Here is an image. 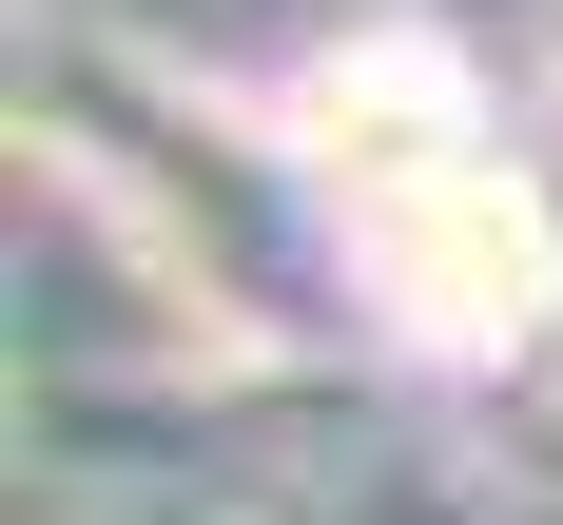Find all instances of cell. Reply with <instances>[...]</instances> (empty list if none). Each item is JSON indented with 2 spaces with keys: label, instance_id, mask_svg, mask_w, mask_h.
Here are the masks:
<instances>
[{
  "label": "cell",
  "instance_id": "cell-1",
  "mask_svg": "<svg viewBox=\"0 0 563 525\" xmlns=\"http://www.w3.org/2000/svg\"><path fill=\"white\" fill-rule=\"evenodd\" d=\"M291 156H311V215L350 233V273H369V311L428 350H525L563 292V233L544 195H525V156L486 136V98H466V58L428 40H350L291 78Z\"/></svg>",
  "mask_w": 563,
  "mask_h": 525
}]
</instances>
